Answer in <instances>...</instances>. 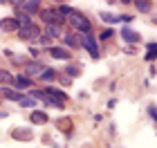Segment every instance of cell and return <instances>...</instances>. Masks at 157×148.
I'll return each mask as SVG.
<instances>
[{
	"label": "cell",
	"mask_w": 157,
	"mask_h": 148,
	"mask_svg": "<svg viewBox=\"0 0 157 148\" xmlns=\"http://www.w3.org/2000/svg\"><path fill=\"white\" fill-rule=\"evenodd\" d=\"M67 20H70V27H74L76 32H83L85 36H88L90 29H92V25H90L88 16H83L81 11H72V13L67 16Z\"/></svg>",
	"instance_id": "1"
},
{
	"label": "cell",
	"mask_w": 157,
	"mask_h": 148,
	"mask_svg": "<svg viewBox=\"0 0 157 148\" xmlns=\"http://www.w3.org/2000/svg\"><path fill=\"white\" fill-rule=\"evenodd\" d=\"M43 20H45L47 25H61L63 23V16L56 9H47V11H43Z\"/></svg>",
	"instance_id": "2"
},
{
	"label": "cell",
	"mask_w": 157,
	"mask_h": 148,
	"mask_svg": "<svg viewBox=\"0 0 157 148\" xmlns=\"http://www.w3.org/2000/svg\"><path fill=\"white\" fill-rule=\"evenodd\" d=\"M83 47L90 52V56H92V59H99V47H97V40L92 38L90 34H88V36H83Z\"/></svg>",
	"instance_id": "3"
},
{
	"label": "cell",
	"mask_w": 157,
	"mask_h": 148,
	"mask_svg": "<svg viewBox=\"0 0 157 148\" xmlns=\"http://www.w3.org/2000/svg\"><path fill=\"white\" fill-rule=\"evenodd\" d=\"M18 36L23 40H34L38 36V27L36 25H29V27H25V29H18Z\"/></svg>",
	"instance_id": "4"
},
{
	"label": "cell",
	"mask_w": 157,
	"mask_h": 148,
	"mask_svg": "<svg viewBox=\"0 0 157 148\" xmlns=\"http://www.w3.org/2000/svg\"><path fill=\"white\" fill-rule=\"evenodd\" d=\"M43 70H45V67H43L40 63H36V61H32V63H27V65H25V76H27V79H29V76H36V74H43Z\"/></svg>",
	"instance_id": "5"
},
{
	"label": "cell",
	"mask_w": 157,
	"mask_h": 148,
	"mask_svg": "<svg viewBox=\"0 0 157 148\" xmlns=\"http://www.w3.org/2000/svg\"><path fill=\"white\" fill-rule=\"evenodd\" d=\"M0 97L2 99H9V101H20V92L18 90H13V88H0Z\"/></svg>",
	"instance_id": "6"
},
{
	"label": "cell",
	"mask_w": 157,
	"mask_h": 148,
	"mask_svg": "<svg viewBox=\"0 0 157 148\" xmlns=\"http://www.w3.org/2000/svg\"><path fill=\"white\" fill-rule=\"evenodd\" d=\"M63 40L72 47H83V36H78V34H63Z\"/></svg>",
	"instance_id": "7"
},
{
	"label": "cell",
	"mask_w": 157,
	"mask_h": 148,
	"mask_svg": "<svg viewBox=\"0 0 157 148\" xmlns=\"http://www.w3.org/2000/svg\"><path fill=\"white\" fill-rule=\"evenodd\" d=\"M121 38H124L126 43H137V40H139V34L132 32L130 27H121Z\"/></svg>",
	"instance_id": "8"
},
{
	"label": "cell",
	"mask_w": 157,
	"mask_h": 148,
	"mask_svg": "<svg viewBox=\"0 0 157 148\" xmlns=\"http://www.w3.org/2000/svg\"><path fill=\"white\" fill-rule=\"evenodd\" d=\"M0 27H2L5 32H18L20 29L16 18H2V20H0Z\"/></svg>",
	"instance_id": "9"
},
{
	"label": "cell",
	"mask_w": 157,
	"mask_h": 148,
	"mask_svg": "<svg viewBox=\"0 0 157 148\" xmlns=\"http://www.w3.org/2000/svg\"><path fill=\"white\" fill-rule=\"evenodd\" d=\"M11 137L18 139V142H29V139H32V132L27 130V128H16V130H11Z\"/></svg>",
	"instance_id": "10"
},
{
	"label": "cell",
	"mask_w": 157,
	"mask_h": 148,
	"mask_svg": "<svg viewBox=\"0 0 157 148\" xmlns=\"http://www.w3.org/2000/svg\"><path fill=\"white\" fill-rule=\"evenodd\" d=\"M18 7H23V13H27V16H29V13H36L38 11V2H36V0H32V2H16Z\"/></svg>",
	"instance_id": "11"
},
{
	"label": "cell",
	"mask_w": 157,
	"mask_h": 148,
	"mask_svg": "<svg viewBox=\"0 0 157 148\" xmlns=\"http://www.w3.org/2000/svg\"><path fill=\"white\" fill-rule=\"evenodd\" d=\"M32 85V81L27 79V76L23 74V76H16L13 79V90H25V88H29Z\"/></svg>",
	"instance_id": "12"
},
{
	"label": "cell",
	"mask_w": 157,
	"mask_h": 148,
	"mask_svg": "<svg viewBox=\"0 0 157 148\" xmlns=\"http://www.w3.org/2000/svg\"><path fill=\"white\" fill-rule=\"evenodd\" d=\"M29 119H32V123H36V126L47 123V115H45V112H40V110H34Z\"/></svg>",
	"instance_id": "13"
},
{
	"label": "cell",
	"mask_w": 157,
	"mask_h": 148,
	"mask_svg": "<svg viewBox=\"0 0 157 148\" xmlns=\"http://www.w3.org/2000/svg\"><path fill=\"white\" fill-rule=\"evenodd\" d=\"M49 54H52L54 59H63V61L70 59V52H67V49H63V47H49Z\"/></svg>",
	"instance_id": "14"
},
{
	"label": "cell",
	"mask_w": 157,
	"mask_h": 148,
	"mask_svg": "<svg viewBox=\"0 0 157 148\" xmlns=\"http://www.w3.org/2000/svg\"><path fill=\"white\" fill-rule=\"evenodd\" d=\"M59 27H61V25H47V27H45V36H47V38H52V36H63V32L59 29Z\"/></svg>",
	"instance_id": "15"
},
{
	"label": "cell",
	"mask_w": 157,
	"mask_h": 148,
	"mask_svg": "<svg viewBox=\"0 0 157 148\" xmlns=\"http://www.w3.org/2000/svg\"><path fill=\"white\" fill-rule=\"evenodd\" d=\"M0 85H13V76L7 70H0Z\"/></svg>",
	"instance_id": "16"
},
{
	"label": "cell",
	"mask_w": 157,
	"mask_h": 148,
	"mask_svg": "<svg viewBox=\"0 0 157 148\" xmlns=\"http://www.w3.org/2000/svg\"><path fill=\"white\" fill-rule=\"evenodd\" d=\"M146 47H148V52H146V61L157 59V43H151V45H146Z\"/></svg>",
	"instance_id": "17"
},
{
	"label": "cell",
	"mask_w": 157,
	"mask_h": 148,
	"mask_svg": "<svg viewBox=\"0 0 157 148\" xmlns=\"http://www.w3.org/2000/svg\"><path fill=\"white\" fill-rule=\"evenodd\" d=\"M16 20H18V27H20V29H25V27H29V25H32V23H29V16H27V13H20Z\"/></svg>",
	"instance_id": "18"
},
{
	"label": "cell",
	"mask_w": 157,
	"mask_h": 148,
	"mask_svg": "<svg viewBox=\"0 0 157 148\" xmlns=\"http://www.w3.org/2000/svg\"><path fill=\"white\" fill-rule=\"evenodd\" d=\"M135 7H137L139 11H144V13L153 9V5H151V2H146V0H137V2H135Z\"/></svg>",
	"instance_id": "19"
},
{
	"label": "cell",
	"mask_w": 157,
	"mask_h": 148,
	"mask_svg": "<svg viewBox=\"0 0 157 148\" xmlns=\"http://www.w3.org/2000/svg\"><path fill=\"white\" fill-rule=\"evenodd\" d=\"M56 11H59V13H61L63 18H65V16H70V13H72L74 9H72V7H70V5H61L59 9H56Z\"/></svg>",
	"instance_id": "20"
},
{
	"label": "cell",
	"mask_w": 157,
	"mask_h": 148,
	"mask_svg": "<svg viewBox=\"0 0 157 148\" xmlns=\"http://www.w3.org/2000/svg\"><path fill=\"white\" fill-rule=\"evenodd\" d=\"M18 103L23 105V108H34V99H32V97H23Z\"/></svg>",
	"instance_id": "21"
},
{
	"label": "cell",
	"mask_w": 157,
	"mask_h": 148,
	"mask_svg": "<svg viewBox=\"0 0 157 148\" xmlns=\"http://www.w3.org/2000/svg\"><path fill=\"white\" fill-rule=\"evenodd\" d=\"M54 76H56V74H54V70H43V74H40V79H43V81H52V79H54Z\"/></svg>",
	"instance_id": "22"
},
{
	"label": "cell",
	"mask_w": 157,
	"mask_h": 148,
	"mask_svg": "<svg viewBox=\"0 0 157 148\" xmlns=\"http://www.w3.org/2000/svg\"><path fill=\"white\" fill-rule=\"evenodd\" d=\"M101 20H105V23H119V16H112V13H101Z\"/></svg>",
	"instance_id": "23"
},
{
	"label": "cell",
	"mask_w": 157,
	"mask_h": 148,
	"mask_svg": "<svg viewBox=\"0 0 157 148\" xmlns=\"http://www.w3.org/2000/svg\"><path fill=\"white\" fill-rule=\"evenodd\" d=\"M65 72H67L70 76H76V74H78V67H74V65H67V67H65Z\"/></svg>",
	"instance_id": "24"
},
{
	"label": "cell",
	"mask_w": 157,
	"mask_h": 148,
	"mask_svg": "<svg viewBox=\"0 0 157 148\" xmlns=\"http://www.w3.org/2000/svg\"><path fill=\"white\" fill-rule=\"evenodd\" d=\"M148 115H151L153 121H157V108H155V105H151V108H148Z\"/></svg>",
	"instance_id": "25"
},
{
	"label": "cell",
	"mask_w": 157,
	"mask_h": 148,
	"mask_svg": "<svg viewBox=\"0 0 157 148\" xmlns=\"http://www.w3.org/2000/svg\"><path fill=\"white\" fill-rule=\"evenodd\" d=\"M110 36H112V29H105V32L101 34V38H110Z\"/></svg>",
	"instance_id": "26"
},
{
	"label": "cell",
	"mask_w": 157,
	"mask_h": 148,
	"mask_svg": "<svg viewBox=\"0 0 157 148\" xmlns=\"http://www.w3.org/2000/svg\"><path fill=\"white\" fill-rule=\"evenodd\" d=\"M59 128H63V130H67V128H70V123H67V121H59Z\"/></svg>",
	"instance_id": "27"
},
{
	"label": "cell",
	"mask_w": 157,
	"mask_h": 148,
	"mask_svg": "<svg viewBox=\"0 0 157 148\" xmlns=\"http://www.w3.org/2000/svg\"><path fill=\"white\" fill-rule=\"evenodd\" d=\"M155 25H157V18H155Z\"/></svg>",
	"instance_id": "28"
}]
</instances>
